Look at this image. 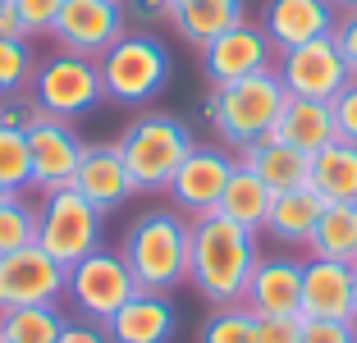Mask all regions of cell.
<instances>
[{"label": "cell", "mask_w": 357, "mask_h": 343, "mask_svg": "<svg viewBox=\"0 0 357 343\" xmlns=\"http://www.w3.org/2000/svg\"><path fill=\"white\" fill-rule=\"evenodd\" d=\"M37 243V206L28 197L0 201V257Z\"/></svg>", "instance_id": "cell-30"}, {"label": "cell", "mask_w": 357, "mask_h": 343, "mask_svg": "<svg viewBox=\"0 0 357 343\" xmlns=\"http://www.w3.org/2000/svg\"><path fill=\"white\" fill-rule=\"evenodd\" d=\"M32 73H37V60H32L28 42H5L0 37V96H19L32 87Z\"/></svg>", "instance_id": "cell-31"}, {"label": "cell", "mask_w": 357, "mask_h": 343, "mask_svg": "<svg viewBox=\"0 0 357 343\" xmlns=\"http://www.w3.org/2000/svg\"><path fill=\"white\" fill-rule=\"evenodd\" d=\"M14 10H19L28 37H37V32H51L55 14L64 10V0H14Z\"/></svg>", "instance_id": "cell-35"}, {"label": "cell", "mask_w": 357, "mask_h": 343, "mask_svg": "<svg viewBox=\"0 0 357 343\" xmlns=\"http://www.w3.org/2000/svg\"><path fill=\"white\" fill-rule=\"evenodd\" d=\"M192 146H197V137H192V128L183 124L178 114L151 110V114H142V119H133V124L124 128L119 156H124L137 192H165L169 178L178 174V165L188 160Z\"/></svg>", "instance_id": "cell-4"}, {"label": "cell", "mask_w": 357, "mask_h": 343, "mask_svg": "<svg viewBox=\"0 0 357 343\" xmlns=\"http://www.w3.org/2000/svg\"><path fill=\"white\" fill-rule=\"evenodd\" d=\"M133 293H137V280L128 270V261L119 257V247H96L69 266V293L64 298L74 302V312L83 321L105 325Z\"/></svg>", "instance_id": "cell-8"}, {"label": "cell", "mask_w": 357, "mask_h": 343, "mask_svg": "<svg viewBox=\"0 0 357 343\" xmlns=\"http://www.w3.org/2000/svg\"><path fill=\"white\" fill-rule=\"evenodd\" d=\"M307 252L312 257H326V261L357 266V201H330L312 229Z\"/></svg>", "instance_id": "cell-24"}, {"label": "cell", "mask_w": 357, "mask_h": 343, "mask_svg": "<svg viewBox=\"0 0 357 343\" xmlns=\"http://www.w3.org/2000/svg\"><path fill=\"white\" fill-rule=\"evenodd\" d=\"M119 10H124V23L137 28V32L174 19V5H169V0H119Z\"/></svg>", "instance_id": "cell-32"}, {"label": "cell", "mask_w": 357, "mask_h": 343, "mask_svg": "<svg viewBox=\"0 0 357 343\" xmlns=\"http://www.w3.org/2000/svg\"><path fill=\"white\" fill-rule=\"evenodd\" d=\"M202 343H257V316L243 302L215 307L202 325Z\"/></svg>", "instance_id": "cell-29"}, {"label": "cell", "mask_w": 357, "mask_h": 343, "mask_svg": "<svg viewBox=\"0 0 357 343\" xmlns=\"http://www.w3.org/2000/svg\"><path fill=\"white\" fill-rule=\"evenodd\" d=\"M353 284L357 266L326 257H307L303 261V321H353Z\"/></svg>", "instance_id": "cell-17"}, {"label": "cell", "mask_w": 357, "mask_h": 343, "mask_svg": "<svg viewBox=\"0 0 357 343\" xmlns=\"http://www.w3.org/2000/svg\"><path fill=\"white\" fill-rule=\"evenodd\" d=\"M83 137L74 133L69 119L37 114L28 124V156H32V188L55 192V188H74L78 160H83Z\"/></svg>", "instance_id": "cell-12"}, {"label": "cell", "mask_w": 357, "mask_h": 343, "mask_svg": "<svg viewBox=\"0 0 357 343\" xmlns=\"http://www.w3.org/2000/svg\"><path fill=\"white\" fill-rule=\"evenodd\" d=\"M266 69H275V46L266 42L261 23L252 19H243L238 28L220 32L211 46H202V73L211 78V87H229Z\"/></svg>", "instance_id": "cell-13"}, {"label": "cell", "mask_w": 357, "mask_h": 343, "mask_svg": "<svg viewBox=\"0 0 357 343\" xmlns=\"http://www.w3.org/2000/svg\"><path fill=\"white\" fill-rule=\"evenodd\" d=\"M238 169V160L220 146H192L188 160L178 165V174L169 178L165 197L174 201V211H188V215H206V211L220 206V192L229 183V174Z\"/></svg>", "instance_id": "cell-14"}, {"label": "cell", "mask_w": 357, "mask_h": 343, "mask_svg": "<svg viewBox=\"0 0 357 343\" xmlns=\"http://www.w3.org/2000/svg\"><path fill=\"white\" fill-rule=\"evenodd\" d=\"M307 183L326 201H357V146L353 142H330L326 151H316Z\"/></svg>", "instance_id": "cell-26"}, {"label": "cell", "mask_w": 357, "mask_h": 343, "mask_svg": "<svg viewBox=\"0 0 357 343\" xmlns=\"http://www.w3.org/2000/svg\"><path fill=\"white\" fill-rule=\"evenodd\" d=\"M330 110H335V133H339V142H353L357 146V78H348V83L335 92Z\"/></svg>", "instance_id": "cell-33"}, {"label": "cell", "mask_w": 357, "mask_h": 343, "mask_svg": "<svg viewBox=\"0 0 357 343\" xmlns=\"http://www.w3.org/2000/svg\"><path fill=\"white\" fill-rule=\"evenodd\" d=\"M37 101H32V92H19V96H0V128H19V133H28V124L37 119Z\"/></svg>", "instance_id": "cell-36"}, {"label": "cell", "mask_w": 357, "mask_h": 343, "mask_svg": "<svg viewBox=\"0 0 357 343\" xmlns=\"http://www.w3.org/2000/svg\"><path fill=\"white\" fill-rule=\"evenodd\" d=\"M0 5H14V0H0Z\"/></svg>", "instance_id": "cell-44"}, {"label": "cell", "mask_w": 357, "mask_h": 343, "mask_svg": "<svg viewBox=\"0 0 357 343\" xmlns=\"http://www.w3.org/2000/svg\"><path fill=\"white\" fill-rule=\"evenodd\" d=\"M10 197H14V192H5V188H0V201H10Z\"/></svg>", "instance_id": "cell-43"}, {"label": "cell", "mask_w": 357, "mask_h": 343, "mask_svg": "<svg viewBox=\"0 0 357 343\" xmlns=\"http://www.w3.org/2000/svg\"><path fill=\"white\" fill-rule=\"evenodd\" d=\"M55 343H110V334L96 321H64V330H60Z\"/></svg>", "instance_id": "cell-39"}, {"label": "cell", "mask_w": 357, "mask_h": 343, "mask_svg": "<svg viewBox=\"0 0 357 343\" xmlns=\"http://www.w3.org/2000/svg\"><path fill=\"white\" fill-rule=\"evenodd\" d=\"M284 101H289V92H284L280 73L266 69L252 73V78H238L229 87H215L202 101V119H206V128H215V137H225L234 151H243V146L271 137Z\"/></svg>", "instance_id": "cell-3"}, {"label": "cell", "mask_w": 357, "mask_h": 343, "mask_svg": "<svg viewBox=\"0 0 357 343\" xmlns=\"http://www.w3.org/2000/svg\"><path fill=\"white\" fill-rule=\"evenodd\" d=\"M303 343H357V321H303Z\"/></svg>", "instance_id": "cell-37"}, {"label": "cell", "mask_w": 357, "mask_h": 343, "mask_svg": "<svg viewBox=\"0 0 357 343\" xmlns=\"http://www.w3.org/2000/svg\"><path fill=\"white\" fill-rule=\"evenodd\" d=\"M257 266V234L234 224L220 211L192 215V243H188V284L211 302L229 307L243 302L248 275Z\"/></svg>", "instance_id": "cell-1"}, {"label": "cell", "mask_w": 357, "mask_h": 343, "mask_svg": "<svg viewBox=\"0 0 357 343\" xmlns=\"http://www.w3.org/2000/svg\"><path fill=\"white\" fill-rule=\"evenodd\" d=\"M28 92H32V101H37L42 114L74 124L78 114H87L96 101H105L101 64L87 60V55L60 51V55H51V60H37V73H32Z\"/></svg>", "instance_id": "cell-7"}, {"label": "cell", "mask_w": 357, "mask_h": 343, "mask_svg": "<svg viewBox=\"0 0 357 343\" xmlns=\"http://www.w3.org/2000/svg\"><path fill=\"white\" fill-rule=\"evenodd\" d=\"M96 64H101L105 96L119 105H142L151 96H160L169 83V69H174L169 64V46L156 32H137V28H128Z\"/></svg>", "instance_id": "cell-5"}, {"label": "cell", "mask_w": 357, "mask_h": 343, "mask_svg": "<svg viewBox=\"0 0 357 343\" xmlns=\"http://www.w3.org/2000/svg\"><path fill=\"white\" fill-rule=\"evenodd\" d=\"M0 188L23 197L32 188V156H28V133L0 128Z\"/></svg>", "instance_id": "cell-28"}, {"label": "cell", "mask_w": 357, "mask_h": 343, "mask_svg": "<svg viewBox=\"0 0 357 343\" xmlns=\"http://www.w3.org/2000/svg\"><path fill=\"white\" fill-rule=\"evenodd\" d=\"M266 142H289V146H298L303 156H316V151H326L330 142H339V133H335V110H330V101H307V96H289Z\"/></svg>", "instance_id": "cell-20"}, {"label": "cell", "mask_w": 357, "mask_h": 343, "mask_svg": "<svg viewBox=\"0 0 357 343\" xmlns=\"http://www.w3.org/2000/svg\"><path fill=\"white\" fill-rule=\"evenodd\" d=\"M271 201H275V192L261 183V178L252 174V169H234L229 174V183H225V192H220V215H229L234 224H243V229H252V234H261L266 229V215H271Z\"/></svg>", "instance_id": "cell-25"}, {"label": "cell", "mask_w": 357, "mask_h": 343, "mask_svg": "<svg viewBox=\"0 0 357 343\" xmlns=\"http://www.w3.org/2000/svg\"><path fill=\"white\" fill-rule=\"evenodd\" d=\"M188 243H192V220L178 211H142L124 229L119 257L128 261L137 289L169 293L188 280Z\"/></svg>", "instance_id": "cell-2"}, {"label": "cell", "mask_w": 357, "mask_h": 343, "mask_svg": "<svg viewBox=\"0 0 357 343\" xmlns=\"http://www.w3.org/2000/svg\"><path fill=\"white\" fill-rule=\"evenodd\" d=\"M0 37H5V42H32L14 5H0Z\"/></svg>", "instance_id": "cell-40"}, {"label": "cell", "mask_w": 357, "mask_h": 343, "mask_svg": "<svg viewBox=\"0 0 357 343\" xmlns=\"http://www.w3.org/2000/svg\"><path fill=\"white\" fill-rule=\"evenodd\" d=\"M69 293V270L55 257H46L37 243L0 257V312L10 307H60Z\"/></svg>", "instance_id": "cell-9"}, {"label": "cell", "mask_w": 357, "mask_h": 343, "mask_svg": "<svg viewBox=\"0 0 357 343\" xmlns=\"http://www.w3.org/2000/svg\"><path fill=\"white\" fill-rule=\"evenodd\" d=\"M330 5H335L339 14H353V10H357V0H330Z\"/></svg>", "instance_id": "cell-41"}, {"label": "cell", "mask_w": 357, "mask_h": 343, "mask_svg": "<svg viewBox=\"0 0 357 343\" xmlns=\"http://www.w3.org/2000/svg\"><path fill=\"white\" fill-rule=\"evenodd\" d=\"M74 192H83L101 215L119 211L124 201L137 197L133 174H128L124 156H119V142H87L83 146V160H78V174H74Z\"/></svg>", "instance_id": "cell-16"}, {"label": "cell", "mask_w": 357, "mask_h": 343, "mask_svg": "<svg viewBox=\"0 0 357 343\" xmlns=\"http://www.w3.org/2000/svg\"><path fill=\"white\" fill-rule=\"evenodd\" d=\"M335 23H339V10L330 0H266L261 10V32L275 46V55L321 42V37H335Z\"/></svg>", "instance_id": "cell-15"}, {"label": "cell", "mask_w": 357, "mask_h": 343, "mask_svg": "<svg viewBox=\"0 0 357 343\" xmlns=\"http://www.w3.org/2000/svg\"><path fill=\"white\" fill-rule=\"evenodd\" d=\"M105 234V215L74 188H55L42 192V206H37V247L46 257H55L69 270L74 261H83L87 252L101 247Z\"/></svg>", "instance_id": "cell-6"}, {"label": "cell", "mask_w": 357, "mask_h": 343, "mask_svg": "<svg viewBox=\"0 0 357 343\" xmlns=\"http://www.w3.org/2000/svg\"><path fill=\"white\" fill-rule=\"evenodd\" d=\"M248 19V0H178L174 5V28L183 42H192L202 51V46H211L220 32L238 28V23Z\"/></svg>", "instance_id": "cell-23"}, {"label": "cell", "mask_w": 357, "mask_h": 343, "mask_svg": "<svg viewBox=\"0 0 357 343\" xmlns=\"http://www.w3.org/2000/svg\"><path fill=\"white\" fill-rule=\"evenodd\" d=\"M169 5H178V0H169Z\"/></svg>", "instance_id": "cell-45"}, {"label": "cell", "mask_w": 357, "mask_h": 343, "mask_svg": "<svg viewBox=\"0 0 357 343\" xmlns=\"http://www.w3.org/2000/svg\"><path fill=\"white\" fill-rule=\"evenodd\" d=\"M128 32L119 0H64V10L55 14L51 37L60 42V51L101 60L110 46Z\"/></svg>", "instance_id": "cell-10"}, {"label": "cell", "mask_w": 357, "mask_h": 343, "mask_svg": "<svg viewBox=\"0 0 357 343\" xmlns=\"http://www.w3.org/2000/svg\"><path fill=\"white\" fill-rule=\"evenodd\" d=\"M257 343H303V316H257Z\"/></svg>", "instance_id": "cell-34"}, {"label": "cell", "mask_w": 357, "mask_h": 343, "mask_svg": "<svg viewBox=\"0 0 357 343\" xmlns=\"http://www.w3.org/2000/svg\"><path fill=\"white\" fill-rule=\"evenodd\" d=\"M243 307L252 316H298L303 307V261L294 257H257Z\"/></svg>", "instance_id": "cell-18"}, {"label": "cell", "mask_w": 357, "mask_h": 343, "mask_svg": "<svg viewBox=\"0 0 357 343\" xmlns=\"http://www.w3.org/2000/svg\"><path fill=\"white\" fill-rule=\"evenodd\" d=\"M234 160L243 169H252L271 192H289V188H303L312 178V156H303L289 142H252V146H243Z\"/></svg>", "instance_id": "cell-22"}, {"label": "cell", "mask_w": 357, "mask_h": 343, "mask_svg": "<svg viewBox=\"0 0 357 343\" xmlns=\"http://www.w3.org/2000/svg\"><path fill=\"white\" fill-rule=\"evenodd\" d=\"M335 46H339V55H344L348 73L357 78V10L353 14H339V23H335Z\"/></svg>", "instance_id": "cell-38"}, {"label": "cell", "mask_w": 357, "mask_h": 343, "mask_svg": "<svg viewBox=\"0 0 357 343\" xmlns=\"http://www.w3.org/2000/svg\"><path fill=\"white\" fill-rule=\"evenodd\" d=\"M275 73L289 96H307V101H335V92L353 78L339 55L335 37H321V42H307V46H294L275 60Z\"/></svg>", "instance_id": "cell-11"}, {"label": "cell", "mask_w": 357, "mask_h": 343, "mask_svg": "<svg viewBox=\"0 0 357 343\" xmlns=\"http://www.w3.org/2000/svg\"><path fill=\"white\" fill-rule=\"evenodd\" d=\"M326 206L330 201L321 197L312 183L289 188V192H275L271 215H266V234H271L275 243H284V247H307V243H312V229H316V220H321Z\"/></svg>", "instance_id": "cell-21"}, {"label": "cell", "mask_w": 357, "mask_h": 343, "mask_svg": "<svg viewBox=\"0 0 357 343\" xmlns=\"http://www.w3.org/2000/svg\"><path fill=\"white\" fill-rule=\"evenodd\" d=\"M353 321H357V284H353Z\"/></svg>", "instance_id": "cell-42"}, {"label": "cell", "mask_w": 357, "mask_h": 343, "mask_svg": "<svg viewBox=\"0 0 357 343\" xmlns=\"http://www.w3.org/2000/svg\"><path fill=\"white\" fill-rule=\"evenodd\" d=\"M64 330L60 307H10L0 312V343H55Z\"/></svg>", "instance_id": "cell-27"}, {"label": "cell", "mask_w": 357, "mask_h": 343, "mask_svg": "<svg viewBox=\"0 0 357 343\" xmlns=\"http://www.w3.org/2000/svg\"><path fill=\"white\" fill-rule=\"evenodd\" d=\"M174 321L178 316H174L169 293L137 289L133 298L105 321V334H110V343H169L174 339Z\"/></svg>", "instance_id": "cell-19"}]
</instances>
